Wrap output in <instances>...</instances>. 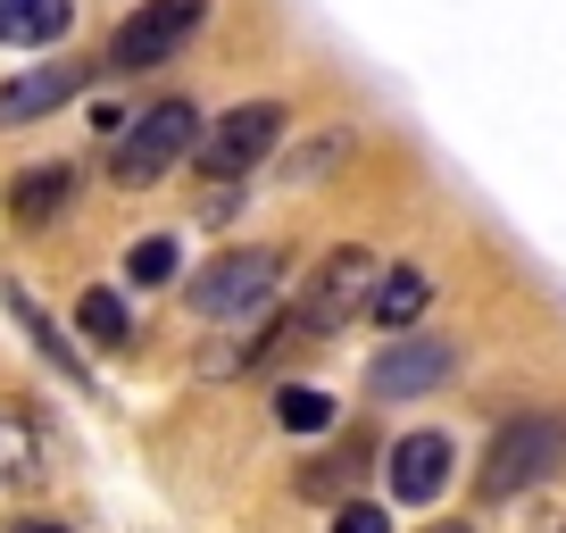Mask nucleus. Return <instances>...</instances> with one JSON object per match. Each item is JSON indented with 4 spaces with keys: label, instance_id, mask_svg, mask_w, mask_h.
I'll list each match as a JSON object with an SVG mask.
<instances>
[{
    "label": "nucleus",
    "instance_id": "9d476101",
    "mask_svg": "<svg viewBox=\"0 0 566 533\" xmlns=\"http://www.w3.org/2000/svg\"><path fill=\"white\" fill-rule=\"evenodd\" d=\"M75 159H42V167H18V176H9V217H18V226H51L59 209H67L75 200Z\"/></svg>",
    "mask_w": 566,
    "mask_h": 533
},
{
    "label": "nucleus",
    "instance_id": "f8f14e48",
    "mask_svg": "<svg viewBox=\"0 0 566 533\" xmlns=\"http://www.w3.org/2000/svg\"><path fill=\"white\" fill-rule=\"evenodd\" d=\"M75 25V0H0V42H18V51H42Z\"/></svg>",
    "mask_w": 566,
    "mask_h": 533
},
{
    "label": "nucleus",
    "instance_id": "6e6552de",
    "mask_svg": "<svg viewBox=\"0 0 566 533\" xmlns=\"http://www.w3.org/2000/svg\"><path fill=\"white\" fill-rule=\"evenodd\" d=\"M450 475H459V450H450V433H400V442L384 450V483L400 509H424V500H442Z\"/></svg>",
    "mask_w": 566,
    "mask_h": 533
},
{
    "label": "nucleus",
    "instance_id": "39448f33",
    "mask_svg": "<svg viewBox=\"0 0 566 533\" xmlns=\"http://www.w3.org/2000/svg\"><path fill=\"white\" fill-rule=\"evenodd\" d=\"M209 9H217V0H142L134 18H125L117 34H108V59H101V67H108V75H142V67H167L176 51H192V42H200Z\"/></svg>",
    "mask_w": 566,
    "mask_h": 533
},
{
    "label": "nucleus",
    "instance_id": "7ed1b4c3",
    "mask_svg": "<svg viewBox=\"0 0 566 533\" xmlns=\"http://www.w3.org/2000/svg\"><path fill=\"white\" fill-rule=\"evenodd\" d=\"M283 301V259L275 250H226L184 284V309L200 325H259L266 309Z\"/></svg>",
    "mask_w": 566,
    "mask_h": 533
},
{
    "label": "nucleus",
    "instance_id": "9b49d317",
    "mask_svg": "<svg viewBox=\"0 0 566 533\" xmlns=\"http://www.w3.org/2000/svg\"><path fill=\"white\" fill-rule=\"evenodd\" d=\"M424 301H433V275H424L417 259H400V266H384V284H375V301H367V309L391 325V334H417Z\"/></svg>",
    "mask_w": 566,
    "mask_h": 533
},
{
    "label": "nucleus",
    "instance_id": "ddd939ff",
    "mask_svg": "<svg viewBox=\"0 0 566 533\" xmlns=\"http://www.w3.org/2000/svg\"><path fill=\"white\" fill-rule=\"evenodd\" d=\"M9 317H18V325H25V334H34V351H42V358H51V367H59V375H75V384H92V375H84V358H75V351H67V334H59V325H51V317H42V301H34V292H25V284H9Z\"/></svg>",
    "mask_w": 566,
    "mask_h": 533
},
{
    "label": "nucleus",
    "instance_id": "0eeeda50",
    "mask_svg": "<svg viewBox=\"0 0 566 533\" xmlns=\"http://www.w3.org/2000/svg\"><path fill=\"white\" fill-rule=\"evenodd\" d=\"M459 375V342L450 334H391L367 358V400H424Z\"/></svg>",
    "mask_w": 566,
    "mask_h": 533
},
{
    "label": "nucleus",
    "instance_id": "4be33fe9",
    "mask_svg": "<svg viewBox=\"0 0 566 533\" xmlns=\"http://www.w3.org/2000/svg\"><path fill=\"white\" fill-rule=\"evenodd\" d=\"M9 533H59V525H51V516H18Z\"/></svg>",
    "mask_w": 566,
    "mask_h": 533
},
{
    "label": "nucleus",
    "instance_id": "aec40b11",
    "mask_svg": "<svg viewBox=\"0 0 566 533\" xmlns=\"http://www.w3.org/2000/svg\"><path fill=\"white\" fill-rule=\"evenodd\" d=\"M334 533H391V516L375 509V500H342V509H334Z\"/></svg>",
    "mask_w": 566,
    "mask_h": 533
},
{
    "label": "nucleus",
    "instance_id": "f257e3e1",
    "mask_svg": "<svg viewBox=\"0 0 566 533\" xmlns=\"http://www.w3.org/2000/svg\"><path fill=\"white\" fill-rule=\"evenodd\" d=\"M566 467V417L558 409H516L500 417V433L483 442V467H475V500H516L533 483H549Z\"/></svg>",
    "mask_w": 566,
    "mask_h": 533
},
{
    "label": "nucleus",
    "instance_id": "a211bd4d",
    "mask_svg": "<svg viewBox=\"0 0 566 533\" xmlns=\"http://www.w3.org/2000/svg\"><path fill=\"white\" fill-rule=\"evenodd\" d=\"M358 459H367V433H342V459H325L317 475H301V492H308V500L350 492V483H358Z\"/></svg>",
    "mask_w": 566,
    "mask_h": 533
},
{
    "label": "nucleus",
    "instance_id": "f03ea898",
    "mask_svg": "<svg viewBox=\"0 0 566 533\" xmlns=\"http://www.w3.org/2000/svg\"><path fill=\"white\" fill-rule=\"evenodd\" d=\"M375 284H384V259H375V250H358V242L325 250L317 275H308V292L292 301V317H283L275 334H283V342H325V334H342V325L375 301Z\"/></svg>",
    "mask_w": 566,
    "mask_h": 533
},
{
    "label": "nucleus",
    "instance_id": "4468645a",
    "mask_svg": "<svg viewBox=\"0 0 566 533\" xmlns=\"http://www.w3.org/2000/svg\"><path fill=\"white\" fill-rule=\"evenodd\" d=\"M75 325H84L101 351H117V342H134V309H125V292H108V284H92V292H75Z\"/></svg>",
    "mask_w": 566,
    "mask_h": 533
},
{
    "label": "nucleus",
    "instance_id": "1a4fd4ad",
    "mask_svg": "<svg viewBox=\"0 0 566 533\" xmlns=\"http://www.w3.org/2000/svg\"><path fill=\"white\" fill-rule=\"evenodd\" d=\"M84 84H92V67H25V75H9V84H0V134H18V125L51 117V108L84 101Z\"/></svg>",
    "mask_w": 566,
    "mask_h": 533
},
{
    "label": "nucleus",
    "instance_id": "f3484780",
    "mask_svg": "<svg viewBox=\"0 0 566 533\" xmlns=\"http://www.w3.org/2000/svg\"><path fill=\"white\" fill-rule=\"evenodd\" d=\"M176 259H184V250H176V233H142V242L125 250V284H134V292L176 284Z\"/></svg>",
    "mask_w": 566,
    "mask_h": 533
},
{
    "label": "nucleus",
    "instance_id": "20e7f679",
    "mask_svg": "<svg viewBox=\"0 0 566 533\" xmlns=\"http://www.w3.org/2000/svg\"><path fill=\"white\" fill-rule=\"evenodd\" d=\"M192 143H200V108L184 101V92H167V101H150L142 117L117 125V143H108V184L142 192V184H159L176 159H192Z\"/></svg>",
    "mask_w": 566,
    "mask_h": 533
},
{
    "label": "nucleus",
    "instance_id": "2eb2a0df",
    "mask_svg": "<svg viewBox=\"0 0 566 533\" xmlns=\"http://www.w3.org/2000/svg\"><path fill=\"white\" fill-rule=\"evenodd\" d=\"M275 426L283 433H325V426H342V409H334V391H317V384H283L275 391Z\"/></svg>",
    "mask_w": 566,
    "mask_h": 533
},
{
    "label": "nucleus",
    "instance_id": "6ab92c4d",
    "mask_svg": "<svg viewBox=\"0 0 566 533\" xmlns=\"http://www.w3.org/2000/svg\"><path fill=\"white\" fill-rule=\"evenodd\" d=\"M0 475H25V483L42 475V442H34V433L18 426V417H9V426H0Z\"/></svg>",
    "mask_w": 566,
    "mask_h": 533
},
{
    "label": "nucleus",
    "instance_id": "5701e85b",
    "mask_svg": "<svg viewBox=\"0 0 566 533\" xmlns=\"http://www.w3.org/2000/svg\"><path fill=\"white\" fill-rule=\"evenodd\" d=\"M424 533H475V525H424Z\"/></svg>",
    "mask_w": 566,
    "mask_h": 533
},
{
    "label": "nucleus",
    "instance_id": "412c9836",
    "mask_svg": "<svg viewBox=\"0 0 566 533\" xmlns=\"http://www.w3.org/2000/svg\"><path fill=\"white\" fill-rule=\"evenodd\" d=\"M233 209H242V192H233V184H217V192H200V217H209V226H226Z\"/></svg>",
    "mask_w": 566,
    "mask_h": 533
},
{
    "label": "nucleus",
    "instance_id": "dca6fc26",
    "mask_svg": "<svg viewBox=\"0 0 566 533\" xmlns=\"http://www.w3.org/2000/svg\"><path fill=\"white\" fill-rule=\"evenodd\" d=\"M350 150H358V134H350V125H325L317 143H301L292 159H283V184H317V176H334V167L350 159Z\"/></svg>",
    "mask_w": 566,
    "mask_h": 533
},
{
    "label": "nucleus",
    "instance_id": "423d86ee",
    "mask_svg": "<svg viewBox=\"0 0 566 533\" xmlns=\"http://www.w3.org/2000/svg\"><path fill=\"white\" fill-rule=\"evenodd\" d=\"M275 150H283V108L275 101H242V108H226V117L200 125L192 159H200L209 184H233V176H250V167H266Z\"/></svg>",
    "mask_w": 566,
    "mask_h": 533
}]
</instances>
